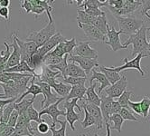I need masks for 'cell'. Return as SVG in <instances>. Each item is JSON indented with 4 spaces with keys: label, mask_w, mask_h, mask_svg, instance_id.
I'll return each instance as SVG.
<instances>
[{
    "label": "cell",
    "mask_w": 150,
    "mask_h": 136,
    "mask_svg": "<svg viewBox=\"0 0 150 136\" xmlns=\"http://www.w3.org/2000/svg\"><path fill=\"white\" fill-rule=\"evenodd\" d=\"M146 32L147 27L144 25L137 32L129 36L123 45L124 46L127 47L129 45L133 46V50L131 55L136 56L139 54L144 56V57H149L150 54L148 51V42L146 40Z\"/></svg>",
    "instance_id": "1"
},
{
    "label": "cell",
    "mask_w": 150,
    "mask_h": 136,
    "mask_svg": "<svg viewBox=\"0 0 150 136\" xmlns=\"http://www.w3.org/2000/svg\"><path fill=\"white\" fill-rule=\"evenodd\" d=\"M55 34H56V28L54 23L49 22L45 28L41 29L40 31H30L29 36L25 41L34 42L37 46V47L40 48Z\"/></svg>",
    "instance_id": "2"
},
{
    "label": "cell",
    "mask_w": 150,
    "mask_h": 136,
    "mask_svg": "<svg viewBox=\"0 0 150 136\" xmlns=\"http://www.w3.org/2000/svg\"><path fill=\"white\" fill-rule=\"evenodd\" d=\"M119 23L121 34L132 36L144 26V20L129 16H115Z\"/></svg>",
    "instance_id": "3"
},
{
    "label": "cell",
    "mask_w": 150,
    "mask_h": 136,
    "mask_svg": "<svg viewBox=\"0 0 150 136\" xmlns=\"http://www.w3.org/2000/svg\"><path fill=\"white\" fill-rule=\"evenodd\" d=\"M78 99L77 98H74L71 99V101H65L64 103V108L66 109V122L70 124V127L72 131H75V126H74V122L80 121L81 119V114L77 113L76 112L74 111V107H76L79 109V111H81V107L80 105H78Z\"/></svg>",
    "instance_id": "4"
},
{
    "label": "cell",
    "mask_w": 150,
    "mask_h": 136,
    "mask_svg": "<svg viewBox=\"0 0 150 136\" xmlns=\"http://www.w3.org/2000/svg\"><path fill=\"white\" fill-rule=\"evenodd\" d=\"M16 40L18 44V46L20 48V56H21V61L28 63L30 62V58L33 56L35 52L38 50L37 46L34 43V42L30 41H22L20 40L16 35Z\"/></svg>",
    "instance_id": "5"
},
{
    "label": "cell",
    "mask_w": 150,
    "mask_h": 136,
    "mask_svg": "<svg viewBox=\"0 0 150 136\" xmlns=\"http://www.w3.org/2000/svg\"><path fill=\"white\" fill-rule=\"evenodd\" d=\"M35 83L41 88L42 93V95H44V99H42V101L41 103V107L42 109L48 107L49 105H51V104L55 103L60 99L56 95H54V93H52L51 86L49 85H47V83L39 82L36 79L35 80Z\"/></svg>",
    "instance_id": "6"
},
{
    "label": "cell",
    "mask_w": 150,
    "mask_h": 136,
    "mask_svg": "<svg viewBox=\"0 0 150 136\" xmlns=\"http://www.w3.org/2000/svg\"><path fill=\"white\" fill-rule=\"evenodd\" d=\"M142 6V0H125V4L122 8L115 9L110 6H106L110 9V11L114 15V16H124L125 15L135 12Z\"/></svg>",
    "instance_id": "7"
},
{
    "label": "cell",
    "mask_w": 150,
    "mask_h": 136,
    "mask_svg": "<svg viewBox=\"0 0 150 136\" xmlns=\"http://www.w3.org/2000/svg\"><path fill=\"white\" fill-rule=\"evenodd\" d=\"M120 31H117L113 26H111L110 27L109 26L108 30H107V39L105 40L104 43L110 46L114 52L127 48L120 43Z\"/></svg>",
    "instance_id": "8"
},
{
    "label": "cell",
    "mask_w": 150,
    "mask_h": 136,
    "mask_svg": "<svg viewBox=\"0 0 150 136\" xmlns=\"http://www.w3.org/2000/svg\"><path fill=\"white\" fill-rule=\"evenodd\" d=\"M69 61L73 62V63H75V64H78L79 66L85 72L86 76L91 75V72L93 70L94 67L99 66L98 60L90 59V58H86V57H81V56H73V54L70 55Z\"/></svg>",
    "instance_id": "9"
},
{
    "label": "cell",
    "mask_w": 150,
    "mask_h": 136,
    "mask_svg": "<svg viewBox=\"0 0 150 136\" xmlns=\"http://www.w3.org/2000/svg\"><path fill=\"white\" fill-rule=\"evenodd\" d=\"M64 101V98L63 97H61L55 103L53 104H51L48 107L46 108H44L42 109L41 112H39V117L41 118L44 114H47V115L51 116L52 118V124L51 125L52 127H55V124L58 121V117L60 115H62V116H65L66 113L64 111H62V110H59L58 106L60 105V103ZM42 119V118H41Z\"/></svg>",
    "instance_id": "10"
},
{
    "label": "cell",
    "mask_w": 150,
    "mask_h": 136,
    "mask_svg": "<svg viewBox=\"0 0 150 136\" xmlns=\"http://www.w3.org/2000/svg\"><path fill=\"white\" fill-rule=\"evenodd\" d=\"M66 40L67 39L65 37H63L60 32H57L54 36H52L45 45H42L40 48H38L37 53L42 58H44L45 55H47L51 51H52L59 44L62 43V42H65Z\"/></svg>",
    "instance_id": "11"
},
{
    "label": "cell",
    "mask_w": 150,
    "mask_h": 136,
    "mask_svg": "<svg viewBox=\"0 0 150 136\" xmlns=\"http://www.w3.org/2000/svg\"><path fill=\"white\" fill-rule=\"evenodd\" d=\"M144 57L143 55L139 54L137 56H135V58L131 59V60H128L127 58H125L123 60V62H125V64L121 66H119V67H111L115 72L117 73H120L123 70H126V69H136L137 70L139 73L141 74V76L145 77V72L142 70L141 68V66H140V63H141V59Z\"/></svg>",
    "instance_id": "12"
},
{
    "label": "cell",
    "mask_w": 150,
    "mask_h": 136,
    "mask_svg": "<svg viewBox=\"0 0 150 136\" xmlns=\"http://www.w3.org/2000/svg\"><path fill=\"white\" fill-rule=\"evenodd\" d=\"M90 43L91 42L89 41H85V42H81L80 44H78L76 47L74 48L75 56L98 60V56H99L98 52L97 50H95L90 46Z\"/></svg>",
    "instance_id": "13"
},
{
    "label": "cell",
    "mask_w": 150,
    "mask_h": 136,
    "mask_svg": "<svg viewBox=\"0 0 150 136\" xmlns=\"http://www.w3.org/2000/svg\"><path fill=\"white\" fill-rule=\"evenodd\" d=\"M78 26L83 30L85 36L89 39V42H105L106 36L94 26L87 24H79Z\"/></svg>",
    "instance_id": "14"
},
{
    "label": "cell",
    "mask_w": 150,
    "mask_h": 136,
    "mask_svg": "<svg viewBox=\"0 0 150 136\" xmlns=\"http://www.w3.org/2000/svg\"><path fill=\"white\" fill-rule=\"evenodd\" d=\"M127 85V82L126 75H123L117 83H115L114 85H110L108 88L106 89L107 95L110 98H112V99L119 98L126 91Z\"/></svg>",
    "instance_id": "15"
},
{
    "label": "cell",
    "mask_w": 150,
    "mask_h": 136,
    "mask_svg": "<svg viewBox=\"0 0 150 136\" xmlns=\"http://www.w3.org/2000/svg\"><path fill=\"white\" fill-rule=\"evenodd\" d=\"M82 106L86 108V110L88 111V113L92 116V118L95 121V125L97 127V130H100L103 127V117H102V114L100 112V106L97 105H94V104H91L88 102L86 103H82Z\"/></svg>",
    "instance_id": "16"
},
{
    "label": "cell",
    "mask_w": 150,
    "mask_h": 136,
    "mask_svg": "<svg viewBox=\"0 0 150 136\" xmlns=\"http://www.w3.org/2000/svg\"><path fill=\"white\" fill-rule=\"evenodd\" d=\"M13 42L11 44H7L9 47H13L14 51L11 53L8 61H7V68H11L17 66L21 62V56H20V48L16 40V34H13Z\"/></svg>",
    "instance_id": "17"
},
{
    "label": "cell",
    "mask_w": 150,
    "mask_h": 136,
    "mask_svg": "<svg viewBox=\"0 0 150 136\" xmlns=\"http://www.w3.org/2000/svg\"><path fill=\"white\" fill-rule=\"evenodd\" d=\"M61 77L64 78V77H87V76L85 72L77 64H75L73 62H70L68 63L63 75Z\"/></svg>",
    "instance_id": "18"
},
{
    "label": "cell",
    "mask_w": 150,
    "mask_h": 136,
    "mask_svg": "<svg viewBox=\"0 0 150 136\" xmlns=\"http://www.w3.org/2000/svg\"><path fill=\"white\" fill-rule=\"evenodd\" d=\"M114 99L109 96H102L100 97V112L103 117V121L105 123H108L110 121V109H111V103Z\"/></svg>",
    "instance_id": "19"
},
{
    "label": "cell",
    "mask_w": 150,
    "mask_h": 136,
    "mask_svg": "<svg viewBox=\"0 0 150 136\" xmlns=\"http://www.w3.org/2000/svg\"><path fill=\"white\" fill-rule=\"evenodd\" d=\"M91 72H92V74L91 75H90V85H91L94 80H96L100 83V86L99 87V90H98V95H99L105 88L109 87L110 85V83L102 73H99L95 70H92Z\"/></svg>",
    "instance_id": "20"
},
{
    "label": "cell",
    "mask_w": 150,
    "mask_h": 136,
    "mask_svg": "<svg viewBox=\"0 0 150 136\" xmlns=\"http://www.w3.org/2000/svg\"><path fill=\"white\" fill-rule=\"evenodd\" d=\"M3 73H19V74H25V73H28V74L33 75L35 77H36V73L35 70L30 68V66L27 65V63L21 61L19 64L14 67L7 68L6 69Z\"/></svg>",
    "instance_id": "21"
},
{
    "label": "cell",
    "mask_w": 150,
    "mask_h": 136,
    "mask_svg": "<svg viewBox=\"0 0 150 136\" xmlns=\"http://www.w3.org/2000/svg\"><path fill=\"white\" fill-rule=\"evenodd\" d=\"M98 67H99V70L100 71V73H102V74L106 76V78L108 79V81L110 83V85H114L115 83H117L121 78V75H120V73L115 72L112 68L105 67L102 66H99Z\"/></svg>",
    "instance_id": "22"
},
{
    "label": "cell",
    "mask_w": 150,
    "mask_h": 136,
    "mask_svg": "<svg viewBox=\"0 0 150 136\" xmlns=\"http://www.w3.org/2000/svg\"><path fill=\"white\" fill-rule=\"evenodd\" d=\"M35 77L34 76L33 78H32V80L30 81V86L27 88V90L23 93L22 95L21 96H19L16 100V103H19V102H21L22 101L25 96H27L29 93H31V95H33V97L34 98H35L36 97V95H42V90H41V88L37 85H35Z\"/></svg>",
    "instance_id": "23"
},
{
    "label": "cell",
    "mask_w": 150,
    "mask_h": 136,
    "mask_svg": "<svg viewBox=\"0 0 150 136\" xmlns=\"http://www.w3.org/2000/svg\"><path fill=\"white\" fill-rule=\"evenodd\" d=\"M95 87H96V83H92L91 85L87 88L86 91V102L94 104V105L100 106V97L98 95V93L95 92Z\"/></svg>",
    "instance_id": "24"
},
{
    "label": "cell",
    "mask_w": 150,
    "mask_h": 136,
    "mask_svg": "<svg viewBox=\"0 0 150 136\" xmlns=\"http://www.w3.org/2000/svg\"><path fill=\"white\" fill-rule=\"evenodd\" d=\"M86 91H87V87H85V85H73L71 86L69 95L64 98V100L69 101L70 99H74V98L81 100L84 95L86 93Z\"/></svg>",
    "instance_id": "25"
},
{
    "label": "cell",
    "mask_w": 150,
    "mask_h": 136,
    "mask_svg": "<svg viewBox=\"0 0 150 136\" xmlns=\"http://www.w3.org/2000/svg\"><path fill=\"white\" fill-rule=\"evenodd\" d=\"M0 85L4 89L5 99H12V98L17 99L19 97L18 93L15 87L14 81H9L6 83H0Z\"/></svg>",
    "instance_id": "26"
},
{
    "label": "cell",
    "mask_w": 150,
    "mask_h": 136,
    "mask_svg": "<svg viewBox=\"0 0 150 136\" xmlns=\"http://www.w3.org/2000/svg\"><path fill=\"white\" fill-rule=\"evenodd\" d=\"M35 100V98L33 97L31 100L30 99H23L22 101L17 103H14V108L18 113L19 115H21V114H24L31 105H33Z\"/></svg>",
    "instance_id": "27"
},
{
    "label": "cell",
    "mask_w": 150,
    "mask_h": 136,
    "mask_svg": "<svg viewBox=\"0 0 150 136\" xmlns=\"http://www.w3.org/2000/svg\"><path fill=\"white\" fill-rule=\"evenodd\" d=\"M6 46V50H2L0 52V74L3 73L6 69H7V61L11 56V52H10V47L8 46L6 42L4 43Z\"/></svg>",
    "instance_id": "28"
},
{
    "label": "cell",
    "mask_w": 150,
    "mask_h": 136,
    "mask_svg": "<svg viewBox=\"0 0 150 136\" xmlns=\"http://www.w3.org/2000/svg\"><path fill=\"white\" fill-rule=\"evenodd\" d=\"M51 88L54 90L61 97L65 98L69 95V93L71 89V86L69 85H65V83H63L62 82L57 81V83H54L53 85H52Z\"/></svg>",
    "instance_id": "29"
},
{
    "label": "cell",
    "mask_w": 150,
    "mask_h": 136,
    "mask_svg": "<svg viewBox=\"0 0 150 136\" xmlns=\"http://www.w3.org/2000/svg\"><path fill=\"white\" fill-rule=\"evenodd\" d=\"M77 13H78V16H77L78 25L79 24H87V25H92L93 26L96 18H97V17L87 14L84 10H81V9H78Z\"/></svg>",
    "instance_id": "30"
},
{
    "label": "cell",
    "mask_w": 150,
    "mask_h": 136,
    "mask_svg": "<svg viewBox=\"0 0 150 136\" xmlns=\"http://www.w3.org/2000/svg\"><path fill=\"white\" fill-rule=\"evenodd\" d=\"M93 26L97 29H99L104 36L107 35V30H108L109 24H108V21H107V18H106V15L98 16L96 18Z\"/></svg>",
    "instance_id": "31"
},
{
    "label": "cell",
    "mask_w": 150,
    "mask_h": 136,
    "mask_svg": "<svg viewBox=\"0 0 150 136\" xmlns=\"http://www.w3.org/2000/svg\"><path fill=\"white\" fill-rule=\"evenodd\" d=\"M108 5V2L104 1V2H100L99 0H85V1H82V3L79 6L81 7L85 8H92V9H100V7L101 6H106Z\"/></svg>",
    "instance_id": "32"
},
{
    "label": "cell",
    "mask_w": 150,
    "mask_h": 136,
    "mask_svg": "<svg viewBox=\"0 0 150 136\" xmlns=\"http://www.w3.org/2000/svg\"><path fill=\"white\" fill-rule=\"evenodd\" d=\"M62 79V83L66 85H69L71 86L73 85H85V83L87 81V77H59Z\"/></svg>",
    "instance_id": "33"
},
{
    "label": "cell",
    "mask_w": 150,
    "mask_h": 136,
    "mask_svg": "<svg viewBox=\"0 0 150 136\" xmlns=\"http://www.w3.org/2000/svg\"><path fill=\"white\" fill-rule=\"evenodd\" d=\"M110 122H113V126H110V129L112 130H116L117 132H121V127H122V124L124 122L123 118L120 116V113H117V114H112V115L110 116Z\"/></svg>",
    "instance_id": "34"
},
{
    "label": "cell",
    "mask_w": 150,
    "mask_h": 136,
    "mask_svg": "<svg viewBox=\"0 0 150 136\" xmlns=\"http://www.w3.org/2000/svg\"><path fill=\"white\" fill-rule=\"evenodd\" d=\"M68 56L69 55H65L63 56L62 62H60L59 64L57 65H54V66H48L52 71H58L61 73V76L63 75L64 72H65V69L67 67V65H68Z\"/></svg>",
    "instance_id": "35"
},
{
    "label": "cell",
    "mask_w": 150,
    "mask_h": 136,
    "mask_svg": "<svg viewBox=\"0 0 150 136\" xmlns=\"http://www.w3.org/2000/svg\"><path fill=\"white\" fill-rule=\"evenodd\" d=\"M132 91H125L122 95L119 97V101L117 103H120V105L121 106V108H125L127 110H130V108L128 107V102L130 100V96L132 95Z\"/></svg>",
    "instance_id": "36"
},
{
    "label": "cell",
    "mask_w": 150,
    "mask_h": 136,
    "mask_svg": "<svg viewBox=\"0 0 150 136\" xmlns=\"http://www.w3.org/2000/svg\"><path fill=\"white\" fill-rule=\"evenodd\" d=\"M57 122L61 124V128L56 130L54 127L50 126V131L52 133V136H66V126H67V122L66 121H61L58 120Z\"/></svg>",
    "instance_id": "37"
},
{
    "label": "cell",
    "mask_w": 150,
    "mask_h": 136,
    "mask_svg": "<svg viewBox=\"0 0 150 136\" xmlns=\"http://www.w3.org/2000/svg\"><path fill=\"white\" fill-rule=\"evenodd\" d=\"M76 39L75 37H72L71 40H66L65 42H62V47L63 51L65 55H72V51L73 49L76 47Z\"/></svg>",
    "instance_id": "38"
},
{
    "label": "cell",
    "mask_w": 150,
    "mask_h": 136,
    "mask_svg": "<svg viewBox=\"0 0 150 136\" xmlns=\"http://www.w3.org/2000/svg\"><path fill=\"white\" fill-rule=\"evenodd\" d=\"M26 117L28 118V120L31 122V121H35L38 123H40L41 122H42V120L39 117V112H37L35 108H34V105H31L27 111L25 113Z\"/></svg>",
    "instance_id": "39"
},
{
    "label": "cell",
    "mask_w": 150,
    "mask_h": 136,
    "mask_svg": "<svg viewBox=\"0 0 150 136\" xmlns=\"http://www.w3.org/2000/svg\"><path fill=\"white\" fill-rule=\"evenodd\" d=\"M14 110H15V108H14V103H11L7 104L6 106H5L4 109H3V115H2L1 119H0V122L6 124L8 120H9L10 115H11V113H13Z\"/></svg>",
    "instance_id": "40"
},
{
    "label": "cell",
    "mask_w": 150,
    "mask_h": 136,
    "mask_svg": "<svg viewBox=\"0 0 150 136\" xmlns=\"http://www.w3.org/2000/svg\"><path fill=\"white\" fill-rule=\"evenodd\" d=\"M35 1H36V3L39 6H41L42 8L45 9V11L46 12V14L48 16L49 22L50 23H52L53 22V19H52V12L53 8H52V6L50 4H48L51 1H45V0H35Z\"/></svg>",
    "instance_id": "41"
},
{
    "label": "cell",
    "mask_w": 150,
    "mask_h": 136,
    "mask_svg": "<svg viewBox=\"0 0 150 136\" xmlns=\"http://www.w3.org/2000/svg\"><path fill=\"white\" fill-rule=\"evenodd\" d=\"M82 108H83L84 113H85L84 120L81 122V125L82 126V128L86 129V128H89V127L92 126V125H95V121H94V119L92 118V116L88 113V111L86 110V108L83 107V106H82Z\"/></svg>",
    "instance_id": "42"
},
{
    "label": "cell",
    "mask_w": 150,
    "mask_h": 136,
    "mask_svg": "<svg viewBox=\"0 0 150 136\" xmlns=\"http://www.w3.org/2000/svg\"><path fill=\"white\" fill-rule=\"evenodd\" d=\"M140 106L142 111V116L144 118H146L150 110V98H148L147 96H144L142 101L140 102Z\"/></svg>",
    "instance_id": "43"
},
{
    "label": "cell",
    "mask_w": 150,
    "mask_h": 136,
    "mask_svg": "<svg viewBox=\"0 0 150 136\" xmlns=\"http://www.w3.org/2000/svg\"><path fill=\"white\" fill-rule=\"evenodd\" d=\"M120 116L123 118L124 121H134V122H138V119L135 117V115L133 114V113L127 109L122 108L120 113Z\"/></svg>",
    "instance_id": "44"
},
{
    "label": "cell",
    "mask_w": 150,
    "mask_h": 136,
    "mask_svg": "<svg viewBox=\"0 0 150 136\" xmlns=\"http://www.w3.org/2000/svg\"><path fill=\"white\" fill-rule=\"evenodd\" d=\"M30 1H31L32 5H33V8H32V10H31V13H34L36 16H38L45 12V9L42 8L41 6H39L36 3L35 0H30Z\"/></svg>",
    "instance_id": "45"
},
{
    "label": "cell",
    "mask_w": 150,
    "mask_h": 136,
    "mask_svg": "<svg viewBox=\"0 0 150 136\" xmlns=\"http://www.w3.org/2000/svg\"><path fill=\"white\" fill-rule=\"evenodd\" d=\"M128 107L131 110H133L138 115H142V111H141V106H140V102H132L129 100L128 102Z\"/></svg>",
    "instance_id": "46"
},
{
    "label": "cell",
    "mask_w": 150,
    "mask_h": 136,
    "mask_svg": "<svg viewBox=\"0 0 150 136\" xmlns=\"http://www.w3.org/2000/svg\"><path fill=\"white\" fill-rule=\"evenodd\" d=\"M18 116H19V114L18 113L14 110L13 113H11V115H10L9 117V120L6 123L7 126H10V127H16V122H17V119H18Z\"/></svg>",
    "instance_id": "47"
},
{
    "label": "cell",
    "mask_w": 150,
    "mask_h": 136,
    "mask_svg": "<svg viewBox=\"0 0 150 136\" xmlns=\"http://www.w3.org/2000/svg\"><path fill=\"white\" fill-rule=\"evenodd\" d=\"M84 11L86 12L87 14L95 16V17H98V16H101L106 15V13L104 11H101L100 9H92V8H85Z\"/></svg>",
    "instance_id": "48"
},
{
    "label": "cell",
    "mask_w": 150,
    "mask_h": 136,
    "mask_svg": "<svg viewBox=\"0 0 150 136\" xmlns=\"http://www.w3.org/2000/svg\"><path fill=\"white\" fill-rule=\"evenodd\" d=\"M49 130H50V126L45 121H42L40 123H38V126L36 128V131H38V132H40L42 134L47 133L49 132Z\"/></svg>",
    "instance_id": "49"
},
{
    "label": "cell",
    "mask_w": 150,
    "mask_h": 136,
    "mask_svg": "<svg viewBox=\"0 0 150 136\" xmlns=\"http://www.w3.org/2000/svg\"><path fill=\"white\" fill-rule=\"evenodd\" d=\"M121 106L120 105V103H117V101H114L111 103V109H110V115L112 114H117V113H120L121 111Z\"/></svg>",
    "instance_id": "50"
},
{
    "label": "cell",
    "mask_w": 150,
    "mask_h": 136,
    "mask_svg": "<svg viewBox=\"0 0 150 136\" xmlns=\"http://www.w3.org/2000/svg\"><path fill=\"white\" fill-rule=\"evenodd\" d=\"M150 10V0H142V6L140 9V13L141 15L145 16L146 13Z\"/></svg>",
    "instance_id": "51"
},
{
    "label": "cell",
    "mask_w": 150,
    "mask_h": 136,
    "mask_svg": "<svg viewBox=\"0 0 150 136\" xmlns=\"http://www.w3.org/2000/svg\"><path fill=\"white\" fill-rule=\"evenodd\" d=\"M21 6L25 10V12L27 14L31 13V10L33 8V5H32L30 0H24V1H22L21 2Z\"/></svg>",
    "instance_id": "52"
},
{
    "label": "cell",
    "mask_w": 150,
    "mask_h": 136,
    "mask_svg": "<svg viewBox=\"0 0 150 136\" xmlns=\"http://www.w3.org/2000/svg\"><path fill=\"white\" fill-rule=\"evenodd\" d=\"M0 16L4 17L6 21H9V8L8 7L0 8Z\"/></svg>",
    "instance_id": "53"
},
{
    "label": "cell",
    "mask_w": 150,
    "mask_h": 136,
    "mask_svg": "<svg viewBox=\"0 0 150 136\" xmlns=\"http://www.w3.org/2000/svg\"><path fill=\"white\" fill-rule=\"evenodd\" d=\"M16 98H12V99H0V109H4L5 106H6L7 104L11 103H15L16 102Z\"/></svg>",
    "instance_id": "54"
},
{
    "label": "cell",
    "mask_w": 150,
    "mask_h": 136,
    "mask_svg": "<svg viewBox=\"0 0 150 136\" xmlns=\"http://www.w3.org/2000/svg\"><path fill=\"white\" fill-rule=\"evenodd\" d=\"M15 131V128L14 127H10V126H7L5 128V130L0 133V136H10Z\"/></svg>",
    "instance_id": "55"
},
{
    "label": "cell",
    "mask_w": 150,
    "mask_h": 136,
    "mask_svg": "<svg viewBox=\"0 0 150 136\" xmlns=\"http://www.w3.org/2000/svg\"><path fill=\"white\" fill-rule=\"evenodd\" d=\"M10 5L9 0H0V6L1 7H8Z\"/></svg>",
    "instance_id": "56"
},
{
    "label": "cell",
    "mask_w": 150,
    "mask_h": 136,
    "mask_svg": "<svg viewBox=\"0 0 150 136\" xmlns=\"http://www.w3.org/2000/svg\"><path fill=\"white\" fill-rule=\"evenodd\" d=\"M106 124V129H107V135L106 136H110V123L108 122V123H105ZM95 136H99L97 133H95Z\"/></svg>",
    "instance_id": "57"
},
{
    "label": "cell",
    "mask_w": 150,
    "mask_h": 136,
    "mask_svg": "<svg viewBox=\"0 0 150 136\" xmlns=\"http://www.w3.org/2000/svg\"><path fill=\"white\" fill-rule=\"evenodd\" d=\"M6 124L0 122V133H1V132L5 130V128H6Z\"/></svg>",
    "instance_id": "58"
},
{
    "label": "cell",
    "mask_w": 150,
    "mask_h": 136,
    "mask_svg": "<svg viewBox=\"0 0 150 136\" xmlns=\"http://www.w3.org/2000/svg\"><path fill=\"white\" fill-rule=\"evenodd\" d=\"M145 16H146V17H148V18L150 19V15L148 14V12H147V13H146V14H145ZM147 30H150V27H147Z\"/></svg>",
    "instance_id": "59"
},
{
    "label": "cell",
    "mask_w": 150,
    "mask_h": 136,
    "mask_svg": "<svg viewBox=\"0 0 150 136\" xmlns=\"http://www.w3.org/2000/svg\"><path fill=\"white\" fill-rule=\"evenodd\" d=\"M2 115H3V109H0V119H1Z\"/></svg>",
    "instance_id": "60"
},
{
    "label": "cell",
    "mask_w": 150,
    "mask_h": 136,
    "mask_svg": "<svg viewBox=\"0 0 150 136\" xmlns=\"http://www.w3.org/2000/svg\"><path fill=\"white\" fill-rule=\"evenodd\" d=\"M148 51H149V54H150V39H149V42H148Z\"/></svg>",
    "instance_id": "61"
},
{
    "label": "cell",
    "mask_w": 150,
    "mask_h": 136,
    "mask_svg": "<svg viewBox=\"0 0 150 136\" xmlns=\"http://www.w3.org/2000/svg\"><path fill=\"white\" fill-rule=\"evenodd\" d=\"M81 136H87V135H85V134H81Z\"/></svg>",
    "instance_id": "62"
},
{
    "label": "cell",
    "mask_w": 150,
    "mask_h": 136,
    "mask_svg": "<svg viewBox=\"0 0 150 136\" xmlns=\"http://www.w3.org/2000/svg\"><path fill=\"white\" fill-rule=\"evenodd\" d=\"M21 136H26V135H21Z\"/></svg>",
    "instance_id": "63"
},
{
    "label": "cell",
    "mask_w": 150,
    "mask_h": 136,
    "mask_svg": "<svg viewBox=\"0 0 150 136\" xmlns=\"http://www.w3.org/2000/svg\"><path fill=\"white\" fill-rule=\"evenodd\" d=\"M0 8H1V6H0Z\"/></svg>",
    "instance_id": "64"
}]
</instances>
